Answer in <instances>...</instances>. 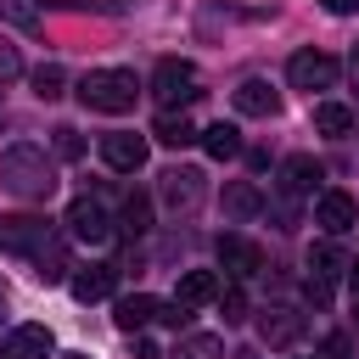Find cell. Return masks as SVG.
I'll return each instance as SVG.
<instances>
[{
	"mask_svg": "<svg viewBox=\"0 0 359 359\" xmlns=\"http://www.w3.org/2000/svg\"><path fill=\"white\" fill-rule=\"evenodd\" d=\"M112 286H118V264H84L67 275V292L79 303H101V297H112Z\"/></svg>",
	"mask_w": 359,
	"mask_h": 359,
	"instance_id": "cell-10",
	"label": "cell"
},
{
	"mask_svg": "<svg viewBox=\"0 0 359 359\" xmlns=\"http://www.w3.org/2000/svg\"><path fill=\"white\" fill-rule=\"evenodd\" d=\"M56 151H62V157H84V140H79V129H56Z\"/></svg>",
	"mask_w": 359,
	"mask_h": 359,
	"instance_id": "cell-30",
	"label": "cell"
},
{
	"mask_svg": "<svg viewBox=\"0 0 359 359\" xmlns=\"http://www.w3.org/2000/svg\"><path fill=\"white\" fill-rule=\"evenodd\" d=\"M0 22H11V28H39V6H34V0H0Z\"/></svg>",
	"mask_w": 359,
	"mask_h": 359,
	"instance_id": "cell-25",
	"label": "cell"
},
{
	"mask_svg": "<svg viewBox=\"0 0 359 359\" xmlns=\"http://www.w3.org/2000/svg\"><path fill=\"white\" fill-rule=\"evenodd\" d=\"M34 269H39V280H67V247L50 236V241L34 252Z\"/></svg>",
	"mask_w": 359,
	"mask_h": 359,
	"instance_id": "cell-23",
	"label": "cell"
},
{
	"mask_svg": "<svg viewBox=\"0 0 359 359\" xmlns=\"http://www.w3.org/2000/svg\"><path fill=\"white\" fill-rule=\"evenodd\" d=\"M337 73H342V67H337V56H325V50H297V56L286 62V84H292V90H309V95H314V90H331Z\"/></svg>",
	"mask_w": 359,
	"mask_h": 359,
	"instance_id": "cell-4",
	"label": "cell"
},
{
	"mask_svg": "<svg viewBox=\"0 0 359 359\" xmlns=\"http://www.w3.org/2000/svg\"><path fill=\"white\" fill-rule=\"evenodd\" d=\"M258 337H264L269 348H286V342L303 337V314H297V309H269V314L258 320Z\"/></svg>",
	"mask_w": 359,
	"mask_h": 359,
	"instance_id": "cell-16",
	"label": "cell"
},
{
	"mask_svg": "<svg viewBox=\"0 0 359 359\" xmlns=\"http://www.w3.org/2000/svg\"><path fill=\"white\" fill-rule=\"evenodd\" d=\"M348 280H353V297H359V264H348Z\"/></svg>",
	"mask_w": 359,
	"mask_h": 359,
	"instance_id": "cell-34",
	"label": "cell"
},
{
	"mask_svg": "<svg viewBox=\"0 0 359 359\" xmlns=\"http://www.w3.org/2000/svg\"><path fill=\"white\" fill-rule=\"evenodd\" d=\"M320 180H325V168H320L309 151H297V157L280 163V196H309Z\"/></svg>",
	"mask_w": 359,
	"mask_h": 359,
	"instance_id": "cell-14",
	"label": "cell"
},
{
	"mask_svg": "<svg viewBox=\"0 0 359 359\" xmlns=\"http://www.w3.org/2000/svg\"><path fill=\"white\" fill-rule=\"evenodd\" d=\"M135 359H163V353H157V342H146V337H135Z\"/></svg>",
	"mask_w": 359,
	"mask_h": 359,
	"instance_id": "cell-33",
	"label": "cell"
},
{
	"mask_svg": "<svg viewBox=\"0 0 359 359\" xmlns=\"http://www.w3.org/2000/svg\"><path fill=\"white\" fill-rule=\"evenodd\" d=\"M62 84H67V73H62L56 62H45V67L34 73V95H39V101H56V95H62Z\"/></svg>",
	"mask_w": 359,
	"mask_h": 359,
	"instance_id": "cell-26",
	"label": "cell"
},
{
	"mask_svg": "<svg viewBox=\"0 0 359 359\" xmlns=\"http://www.w3.org/2000/svg\"><path fill=\"white\" fill-rule=\"evenodd\" d=\"M320 6H325L331 17H353V11H359V0H320Z\"/></svg>",
	"mask_w": 359,
	"mask_h": 359,
	"instance_id": "cell-32",
	"label": "cell"
},
{
	"mask_svg": "<svg viewBox=\"0 0 359 359\" xmlns=\"http://www.w3.org/2000/svg\"><path fill=\"white\" fill-rule=\"evenodd\" d=\"M219 314H224V325H241V320H247V292H241L236 280L219 292Z\"/></svg>",
	"mask_w": 359,
	"mask_h": 359,
	"instance_id": "cell-28",
	"label": "cell"
},
{
	"mask_svg": "<svg viewBox=\"0 0 359 359\" xmlns=\"http://www.w3.org/2000/svg\"><path fill=\"white\" fill-rule=\"evenodd\" d=\"M230 101H236V112H247V118H275V112H280V90H269V79H241Z\"/></svg>",
	"mask_w": 359,
	"mask_h": 359,
	"instance_id": "cell-12",
	"label": "cell"
},
{
	"mask_svg": "<svg viewBox=\"0 0 359 359\" xmlns=\"http://www.w3.org/2000/svg\"><path fill=\"white\" fill-rule=\"evenodd\" d=\"M224 213H230V219H258V213H264V196H258V185H247V180H230V185H224Z\"/></svg>",
	"mask_w": 359,
	"mask_h": 359,
	"instance_id": "cell-18",
	"label": "cell"
},
{
	"mask_svg": "<svg viewBox=\"0 0 359 359\" xmlns=\"http://www.w3.org/2000/svg\"><path fill=\"white\" fill-rule=\"evenodd\" d=\"M62 224H67V236H73V241H90V247H101V241L112 236L107 208H101V202H90V196H79V202L67 208V219H62Z\"/></svg>",
	"mask_w": 359,
	"mask_h": 359,
	"instance_id": "cell-6",
	"label": "cell"
},
{
	"mask_svg": "<svg viewBox=\"0 0 359 359\" xmlns=\"http://www.w3.org/2000/svg\"><path fill=\"white\" fill-rule=\"evenodd\" d=\"M353 67H359V45H353Z\"/></svg>",
	"mask_w": 359,
	"mask_h": 359,
	"instance_id": "cell-36",
	"label": "cell"
},
{
	"mask_svg": "<svg viewBox=\"0 0 359 359\" xmlns=\"http://www.w3.org/2000/svg\"><path fill=\"white\" fill-rule=\"evenodd\" d=\"M219 292H224V286H219V275H213V269H185V275H180V292H174V297L196 309V303H219Z\"/></svg>",
	"mask_w": 359,
	"mask_h": 359,
	"instance_id": "cell-17",
	"label": "cell"
},
{
	"mask_svg": "<svg viewBox=\"0 0 359 359\" xmlns=\"http://www.w3.org/2000/svg\"><path fill=\"white\" fill-rule=\"evenodd\" d=\"M151 95H157L163 107H185V101L202 95V73H196L191 62H180V56H163V62L151 67Z\"/></svg>",
	"mask_w": 359,
	"mask_h": 359,
	"instance_id": "cell-3",
	"label": "cell"
},
{
	"mask_svg": "<svg viewBox=\"0 0 359 359\" xmlns=\"http://www.w3.org/2000/svg\"><path fill=\"white\" fill-rule=\"evenodd\" d=\"M157 309H163V303H157L151 292H129V297H118V303H112V320H118V331H129V337H135V331H146V325L157 320Z\"/></svg>",
	"mask_w": 359,
	"mask_h": 359,
	"instance_id": "cell-15",
	"label": "cell"
},
{
	"mask_svg": "<svg viewBox=\"0 0 359 359\" xmlns=\"http://www.w3.org/2000/svg\"><path fill=\"white\" fill-rule=\"evenodd\" d=\"M151 135H157L163 146H191V140H202V129H191V118H185V112H174V107L151 123Z\"/></svg>",
	"mask_w": 359,
	"mask_h": 359,
	"instance_id": "cell-19",
	"label": "cell"
},
{
	"mask_svg": "<svg viewBox=\"0 0 359 359\" xmlns=\"http://www.w3.org/2000/svg\"><path fill=\"white\" fill-rule=\"evenodd\" d=\"M314 224H320L325 236H342V230H353V224H359V208H353V196H348V191H320V196H314Z\"/></svg>",
	"mask_w": 359,
	"mask_h": 359,
	"instance_id": "cell-8",
	"label": "cell"
},
{
	"mask_svg": "<svg viewBox=\"0 0 359 359\" xmlns=\"http://www.w3.org/2000/svg\"><path fill=\"white\" fill-rule=\"evenodd\" d=\"M303 292H309V303H314V309H325V303H331V280H325V275H309V286H303Z\"/></svg>",
	"mask_w": 359,
	"mask_h": 359,
	"instance_id": "cell-31",
	"label": "cell"
},
{
	"mask_svg": "<svg viewBox=\"0 0 359 359\" xmlns=\"http://www.w3.org/2000/svg\"><path fill=\"white\" fill-rule=\"evenodd\" d=\"M135 95H140V84H135V73H123V67H90L84 79H79V101L90 107V112H129L135 107Z\"/></svg>",
	"mask_w": 359,
	"mask_h": 359,
	"instance_id": "cell-2",
	"label": "cell"
},
{
	"mask_svg": "<svg viewBox=\"0 0 359 359\" xmlns=\"http://www.w3.org/2000/svg\"><path fill=\"white\" fill-rule=\"evenodd\" d=\"M0 185L22 202H50L56 196V163L45 157V146H11L0 151Z\"/></svg>",
	"mask_w": 359,
	"mask_h": 359,
	"instance_id": "cell-1",
	"label": "cell"
},
{
	"mask_svg": "<svg viewBox=\"0 0 359 359\" xmlns=\"http://www.w3.org/2000/svg\"><path fill=\"white\" fill-rule=\"evenodd\" d=\"M123 230H129V236H140V230H151V202H146L140 191H135V196L123 202Z\"/></svg>",
	"mask_w": 359,
	"mask_h": 359,
	"instance_id": "cell-27",
	"label": "cell"
},
{
	"mask_svg": "<svg viewBox=\"0 0 359 359\" xmlns=\"http://www.w3.org/2000/svg\"><path fill=\"white\" fill-rule=\"evenodd\" d=\"M62 359H90V353H62Z\"/></svg>",
	"mask_w": 359,
	"mask_h": 359,
	"instance_id": "cell-35",
	"label": "cell"
},
{
	"mask_svg": "<svg viewBox=\"0 0 359 359\" xmlns=\"http://www.w3.org/2000/svg\"><path fill=\"white\" fill-rule=\"evenodd\" d=\"M202 151H208V157H219V163H224V157H236V151H241V129H236V123H224V118H219V123H208V129H202Z\"/></svg>",
	"mask_w": 359,
	"mask_h": 359,
	"instance_id": "cell-20",
	"label": "cell"
},
{
	"mask_svg": "<svg viewBox=\"0 0 359 359\" xmlns=\"http://www.w3.org/2000/svg\"><path fill=\"white\" fill-rule=\"evenodd\" d=\"M314 129H320V135H337V140H342V135L353 129V112H348L342 101H320V107H314Z\"/></svg>",
	"mask_w": 359,
	"mask_h": 359,
	"instance_id": "cell-22",
	"label": "cell"
},
{
	"mask_svg": "<svg viewBox=\"0 0 359 359\" xmlns=\"http://www.w3.org/2000/svg\"><path fill=\"white\" fill-rule=\"evenodd\" d=\"M309 269H314V275H325V280H337V275L348 269V258H342V247H337V241H314V247H309Z\"/></svg>",
	"mask_w": 359,
	"mask_h": 359,
	"instance_id": "cell-24",
	"label": "cell"
},
{
	"mask_svg": "<svg viewBox=\"0 0 359 359\" xmlns=\"http://www.w3.org/2000/svg\"><path fill=\"white\" fill-rule=\"evenodd\" d=\"M168 359H224V342L213 337V331H191V337H180L174 342V353Z\"/></svg>",
	"mask_w": 359,
	"mask_h": 359,
	"instance_id": "cell-21",
	"label": "cell"
},
{
	"mask_svg": "<svg viewBox=\"0 0 359 359\" xmlns=\"http://www.w3.org/2000/svg\"><path fill=\"white\" fill-rule=\"evenodd\" d=\"M17 73H22V56H17V45H6V39H0V84H6V79H17Z\"/></svg>",
	"mask_w": 359,
	"mask_h": 359,
	"instance_id": "cell-29",
	"label": "cell"
},
{
	"mask_svg": "<svg viewBox=\"0 0 359 359\" xmlns=\"http://www.w3.org/2000/svg\"><path fill=\"white\" fill-rule=\"evenodd\" d=\"M50 353H56V337L45 325H17L0 342V359H50Z\"/></svg>",
	"mask_w": 359,
	"mask_h": 359,
	"instance_id": "cell-11",
	"label": "cell"
},
{
	"mask_svg": "<svg viewBox=\"0 0 359 359\" xmlns=\"http://www.w3.org/2000/svg\"><path fill=\"white\" fill-rule=\"evenodd\" d=\"M202 196H208L202 168H168V174H163V202H168L174 213H191Z\"/></svg>",
	"mask_w": 359,
	"mask_h": 359,
	"instance_id": "cell-9",
	"label": "cell"
},
{
	"mask_svg": "<svg viewBox=\"0 0 359 359\" xmlns=\"http://www.w3.org/2000/svg\"><path fill=\"white\" fill-rule=\"evenodd\" d=\"M45 241H50V224H45V219H34V213L0 219V247H6V252H22V258H34Z\"/></svg>",
	"mask_w": 359,
	"mask_h": 359,
	"instance_id": "cell-7",
	"label": "cell"
},
{
	"mask_svg": "<svg viewBox=\"0 0 359 359\" xmlns=\"http://www.w3.org/2000/svg\"><path fill=\"white\" fill-rule=\"evenodd\" d=\"M213 252H219V269H230L236 280H241V275H258V269H264V252H258V247H252L247 236H219V247H213Z\"/></svg>",
	"mask_w": 359,
	"mask_h": 359,
	"instance_id": "cell-13",
	"label": "cell"
},
{
	"mask_svg": "<svg viewBox=\"0 0 359 359\" xmlns=\"http://www.w3.org/2000/svg\"><path fill=\"white\" fill-rule=\"evenodd\" d=\"M146 135H129V129H112V135H101V163L107 168H118V174H135V168H146Z\"/></svg>",
	"mask_w": 359,
	"mask_h": 359,
	"instance_id": "cell-5",
	"label": "cell"
}]
</instances>
